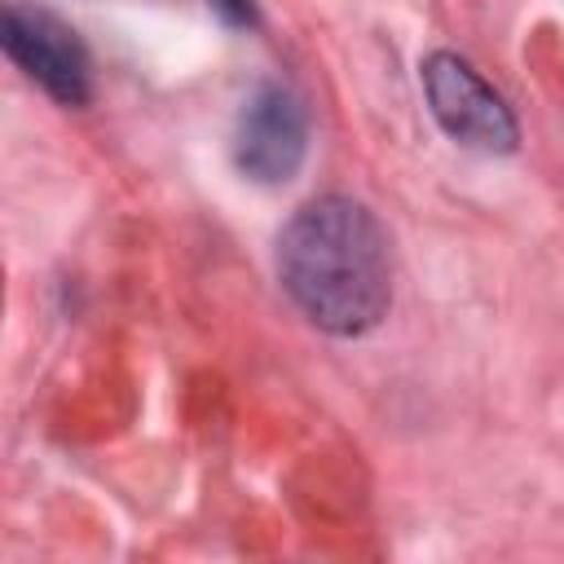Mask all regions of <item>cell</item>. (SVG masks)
Returning <instances> with one entry per match:
<instances>
[{"label": "cell", "instance_id": "cell-4", "mask_svg": "<svg viewBox=\"0 0 564 564\" xmlns=\"http://www.w3.org/2000/svg\"><path fill=\"white\" fill-rule=\"evenodd\" d=\"M0 44L9 62L35 79L57 106H88L93 97V62L75 26L44 9L9 4L0 18Z\"/></svg>", "mask_w": 564, "mask_h": 564}, {"label": "cell", "instance_id": "cell-1", "mask_svg": "<svg viewBox=\"0 0 564 564\" xmlns=\"http://www.w3.org/2000/svg\"><path fill=\"white\" fill-rule=\"evenodd\" d=\"M278 282L317 330L357 339L392 304L388 234L348 194L308 198L278 234Z\"/></svg>", "mask_w": 564, "mask_h": 564}, {"label": "cell", "instance_id": "cell-2", "mask_svg": "<svg viewBox=\"0 0 564 564\" xmlns=\"http://www.w3.org/2000/svg\"><path fill=\"white\" fill-rule=\"evenodd\" d=\"M419 79H423V97H427L432 119L441 123V132L454 145L476 150V154H511L516 150V141H520L516 115L480 79V70L467 57L436 48L423 57Z\"/></svg>", "mask_w": 564, "mask_h": 564}, {"label": "cell", "instance_id": "cell-3", "mask_svg": "<svg viewBox=\"0 0 564 564\" xmlns=\"http://www.w3.org/2000/svg\"><path fill=\"white\" fill-rule=\"evenodd\" d=\"M308 154V106L291 84L264 79L234 119V167L256 185H286Z\"/></svg>", "mask_w": 564, "mask_h": 564}, {"label": "cell", "instance_id": "cell-5", "mask_svg": "<svg viewBox=\"0 0 564 564\" xmlns=\"http://www.w3.org/2000/svg\"><path fill=\"white\" fill-rule=\"evenodd\" d=\"M225 26H256L260 13H256V0H207Z\"/></svg>", "mask_w": 564, "mask_h": 564}]
</instances>
